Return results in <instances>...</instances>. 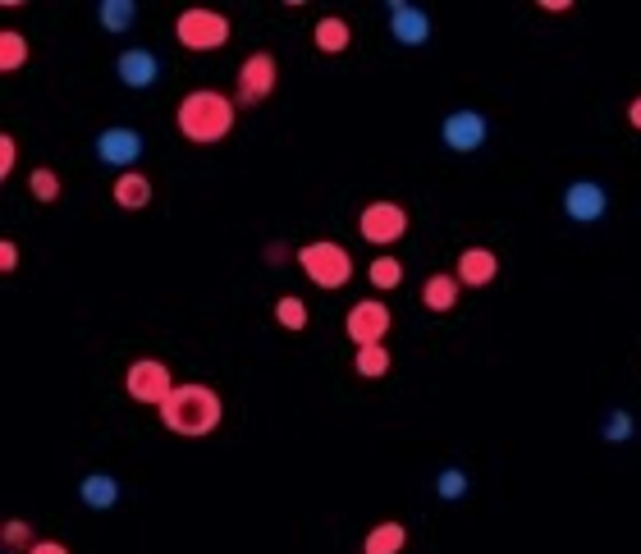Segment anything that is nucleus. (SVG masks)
Masks as SVG:
<instances>
[{"label": "nucleus", "instance_id": "17", "mask_svg": "<svg viewBox=\"0 0 641 554\" xmlns=\"http://www.w3.org/2000/svg\"><path fill=\"white\" fill-rule=\"evenodd\" d=\"M79 500H83L92 513L116 508V504H120V482H116L110 472H88L83 482H79Z\"/></svg>", "mask_w": 641, "mask_h": 554}, {"label": "nucleus", "instance_id": "6", "mask_svg": "<svg viewBox=\"0 0 641 554\" xmlns=\"http://www.w3.org/2000/svg\"><path fill=\"white\" fill-rule=\"evenodd\" d=\"M358 234L371 243V248H394L403 234H408V211L390 198H375L358 211Z\"/></svg>", "mask_w": 641, "mask_h": 554}, {"label": "nucleus", "instance_id": "2", "mask_svg": "<svg viewBox=\"0 0 641 554\" xmlns=\"http://www.w3.org/2000/svg\"><path fill=\"white\" fill-rule=\"evenodd\" d=\"M234 115H239V101H234V97H224V92H216V88H193V92L179 101L174 124H179V133H183L188 142L216 147V142L230 138Z\"/></svg>", "mask_w": 641, "mask_h": 554}, {"label": "nucleus", "instance_id": "28", "mask_svg": "<svg viewBox=\"0 0 641 554\" xmlns=\"http://www.w3.org/2000/svg\"><path fill=\"white\" fill-rule=\"evenodd\" d=\"M600 435H605L610 445H628V440L637 435L632 413H628V409H610V413H605V426H600Z\"/></svg>", "mask_w": 641, "mask_h": 554}, {"label": "nucleus", "instance_id": "26", "mask_svg": "<svg viewBox=\"0 0 641 554\" xmlns=\"http://www.w3.org/2000/svg\"><path fill=\"white\" fill-rule=\"evenodd\" d=\"M276 321H280L284 330H308L312 312H308V303L298 299V293H280V299H276Z\"/></svg>", "mask_w": 641, "mask_h": 554}, {"label": "nucleus", "instance_id": "12", "mask_svg": "<svg viewBox=\"0 0 641 554\" xmlns=\"http://www.w3.org/2000/svg\"><path fill=\"white\" fill-rule=\"evenodd\" d=\"M385 23H390V37L399 47H427L431 42V14L418 10L412 0H390L385 6Z\"/></svg>", "mask_w": 641, "mask_h": 554}, {"label": "nucleus", "instance_id": "27", "mask_svg": "<svg viewBox=\"0 0 641 554\" xmlns=\"http://www.w3.org/2000/svg\"><path fill=\"white\" fill-rule=\"evenodd\" d=\"M23 64H28V37L14 32V28H6V32H0V69L14 73Z\"/></svg>", "mask_w": 641, "mask_h": 554}, {"label": "nucleus", "instance_id": "7", "mask_svg": "<svg viewBox=\"0 0 641 554\" xmlns=\"http://www.w3.org/2000/svg\"><path fill=\"white\" fill-rule=\"evenodd\" d=\"M92 152H97L101 165L129 174V170H138V161H142V152H147V138H142L138 129L110 124V129H101V133L92 138Z\"/></svg>", "mask_w": 641, "mask_h": 554}, {"label": "nucleus", "instance_id": "23", "mask_svg": "<svg viewBox=\"0 0 641 554\" xmlns=\"http://www.w3.org/2000/svg\"><path fill=\"white\" fill-rule=\"evenodd\" d=\"M28 193H32V202H42V207H51L60 193H64V183H60V174L51 170V165H37L32 174H28Z\"/></svg>", "mask_w": 641, "mask_h": 554}, {"label": "nucleus", "instance_id": "32", "mask_svg": "<svg viewBox=\"0 0 641 554\" xmlns=\"http://www.w3.org/2000/svg\"><path fill=\"white\" fill-rule=\"evenodd\" d=\"M628 124L641 133V97H632V101H628Z\"/></svg>", "mask_w": 641, "mask_h": 554}, {"label": "nucleus", "instance_id": "22", "mask_svg": "<svg viewBox=\"0 0 641 554\" xmlns=\"http://www.w3.org/2000/svg\"><path fill=\"white\" fill-rule=\"evenodd\" d=\"M403 262H399V256H390V252H381V256H375V262L367 266V280H371V289L375 293H390V289H399L403 284Z\"/></svg>", "mask_w": 641, "mask_h": 554}, {"label": "nucleus", "instance_id": "10", "mask_svg": "<svg viewBox=\"0 0 641 554\" xmlns=\"http://www.w3.org/2000/svg\"><path fill=\"white\" fill-rule=\"evenodd\" d=\"M485 138H490V124H485L481 110H449L444 124H440V142L449 147V152H459V157L481 152Z\"/></svg>", "mask_w": 641, "mask_h": 554}, {"label": "nucleus", "instance_id": "8", "mask_svg": "<svg viewBox=\"0 0 641 554\" xmlns=\"http://www.w3.org/2000/svg\"><path fill=\"white\" fill-rule=\"evenodd\" d=\"M276 83H280L276 56H271V51H252V56L239 64V73H234V101H239V105H261V101L276 92Z\"/></svg>", "mask_w": 641, "mask_h": 554}, {"label": "nucleus", "instance_id": "4", "mask_svg": "<svg viewBox=\"0 0 641 554\" xmlns=\"http://www.w3.org/2000/svg\"><path fill=\"white\" fill-rule=\"evenodd\" d=\"M298 271H303L317 289L334 293V289H344L353 280V256L344 243H334V239H317V243H303L298 248Z\"/></svg>", "mask_w": 641, "mask_h": 554}, {"label": "nucleus", "instance_id": "14", "mask_svg": "<svg viewBox=\"0 0 641 554\" xmlns=\"http://www.w3.org/2000/svg\"><path fill=\"white\" fill-rule=\"evenodd\" d=\"M454 275H459L463 289H485V284H495V275H500V256L490 248H481V243L463 248L459 262H454Z\"/></svg>", "mask_w": 641, "mask_h": 554}, {"label": "nucleus", "instance_id": "13", "mask_svg": "<svg viewBox=\"0 0 641 554\" xmlns=\"http://www.w3.org/2000/svg\"><path fill=\"white\" fill-rule=\"evenodd\" d=\"M116 79H120L129 92H152V88L161 83V56H152L147 47L120 51V60H116Z\"/></svg>", "mask_w": 641, "mask_h": 554}, {"label": "nucleus", "instance_id": "15", "mask_svg": "<svg viewBox=\"0 0 641 554\" xmlns=\"http://www.w3.org/2000/svg\"><path fill=\"white\" fill-rule=\"evenodd\" d=\"M110 198H116L120 211H147L157 198L152 179H147L142 170H129V174H116V183H110Z\"/></svg>", "mask_w": 641, "mask_h": 554}, {"label": "nucleus", "instance_id": "5", "mask_svg": "<svg viewBox=\"0 0 641 554\" xmlns=\"http://www.w3.org/2000/svg\"><path fill=\"white\" fill-rule=\"evenodd\" d=\"M174 372L161 362V357H133L124 366V394L133 403H147V409H161V403L174 394Z\"/></svg>", "mask_w": 641, "mask_h": 554}, {"label": "nucleus", "instance_id": "25", "mask_svg": "<svg viewBox=\"0 0 641 554\" xmlns=\"http://www.w3.org/2000/svg\"><path fill=\"white\" fill-rule=\"evenodd\" d=\"M468 491H472V476H468L463 467H444V472L435 476V495H440L444 504L468 500Z\"/></svg>", "mask_w": 641, "mask_h": 554}, {"label": "nucleus", "instance_id": "3", "mask_svg": "<svg viewBox=\"0 0 641 554\" xmlns=\"http://www.w3.org/2000/svg\"><path fill=\"white\" fill-rule=\"evenodd\" d=\"M230 32L234 23L224 19L220 10H207V6H188L179 19H174V42L193 56H211V51H224L230 47Z\"/></svg>", "mask_w": 641, "mask_h": 554}, {"label": "nucleus", "instance_id": "9", "mask_svg": "<svg viewBox=\"0 0 641 554\" xmlns=\"http://www.w3.org/2000/svg\"><path fill=\"white\" fill-rule=\"evenodd\" d=\"M390 325H394V312H390L381 299H358V303L344 312V335L353 340V349L385 344Z\"/></svg>", "mask_w": 641, "mask_h": 554}, {"label": "nucleus", "instance_id": "24", "mask_svg": "<svg viewBox=\"0 0 641 554\" xmlns=\"http://www.w3.org/2000/svg\"><path fill=\"white\" fill-rule=\"evenodd\" d=\"M37 541L42 536H37L32 523H23V518H6V527H0V545H6V554H28Z\"/></svg>", "mask_w": 641, "mask_h": 554}, {"label": "nucleus", "instance_id": "18", "mask_svg": "<svg viewBox=\"0 0 641 554\" xmlns=\"http://www.w3.org/2000/svg\"><path fill=\"white\" fill-rule=\"evenodd\" d=\"M459 275H431L427 284H422V308L431 312V316H444V312H454L459 308Z\"/></svg>", "mask_w": 641, "mask_h": 554}, {"label": "nucleus", "instance_id": "11", "mask_svg": "<svg viewBox=\"0 0 641 554\" xmlns=\"http://www.w3.org/2000/svg\"><path fill=\"white\" fill-rule=\"evenodd\" d=\"M605 211H610L605 183H595V179H573L569 189H563V215H569L573 225H595V220H605Z\"/></svg>", "mask_w": 641, "mask_h": 554}, {"label": "nucleus", "instance_id": "16", "mask_svg": "<svg viewBox=\"0 0 641 554\" xmlns=\"http://www.w3.org/2000/svg\"><path fill=\"white\" fill-rule=\"evenodd\" d=\"M312 47H317L321 56H344V51L353 47V28H349V19L325 14V19L312 28Z\"/></svg>", "mask_w": 641, "mask_h": 554}, {"label": "nucleus", "instance_id": "21", "mask_svg": "<svg viewBox=\"0 0 641 554\" xmlns=\"http://www.w3.org/2000/svg\"><path fill=\"white\" fill-rule=\"evenodd\" d=\"M97 23L106 32H129L138 23V6H133V0H101V6H97Z\"/></svg>", "mask_w": 641, "mask_h": 554}, {"label": "nucleus", "instance_id": "33", "mask_svg": "<svg viewBox=\"0 0 641 554\" xmlns=\"http://www.w3.org/2000/svg\"><path fill=\"white\" fill-rule=\"evenodd\" d=\"M537 10H545V14H563V10H573V6H569V0H541Z\"/></svg>", "mask_w": 641, "mask_h": 554}, {"label": "nucleus", "instance_id": "31", "mask_svg": "<svg viewBox=\"0 0 641 554\" xmlns=\"http://www.w3.org/2000/svg\"><path fill=\"white\" fill-rule=\"evenodd\" d=\"M28 554H73V550H69L64 541H37Z\"/></svg>", "mask_w": 641, "mask_h": 554}, {"label": "nucleus", "instance_id": "29", "mask_svg": "<svg viewBox=\"0 0 641 554\" xmlns=\"http://www.w3.org/2000/svg\"><path fill=\"white\" fill-rule=\"evenodd\" d=\"M19 165V142L10 133H0V179H10Z\"/></svg>", "mask_w": 641, "mask_h": 554}, {"label": "nucleus", "instance_id": "20", "mask_svg": "<svg viewBox=\"0 0 641 554\" xmlns=\"http://www.w3.org/2000/svg\"><path fill=\"white\" fill-rule=\"evenodd\" d=\"M390 349L385 344H371V349H353V376H362V381H381V376H390Z\"/></svg>", "mask_w": 641, "mask_h": 554}, {"label": "nucleus", "instance_id": "1", "mask_svg": "<svg viewBox=\"0 0 641 554\" xmlns=\"http://www.w3.org/2000/svg\"><path fill=\"white\" fill-rule=\"evenodd\" d=\"M161 426L183 440H202L224 422V399L202 381H179L174 394L161 403Z\"/></svg>", "mask_w": 641, "mask_h": 554}, {"label": "nucleus", "instance_id": "19", "mask_svg": "<svg viewBox=\"0 0 641 554\" xmlns=\"http://www.w3.org/2000/svg\"><path fill=\"white\" fill-rule=\"evenodd\" d=\"M408 545V527L399 518H385V523H375L367 536H362V554H403Z\"/></svg>", "mask_w": 641, "mask_h": 554}, {"label": "nucleus", "instance_id": "30", "mask_svg": "<svg viewBox=\"0 0 641 554\" xmlns=\"http://www.w3.org/2000/svg\"><path fill=\"white\" fill-rule=\"evenodd\" d=\"M0 271H6V275H14V271H19V243H14V239L0 243Z\"/></svg>", "mask_w": 641, "mask_h": 554}]
</instances>
